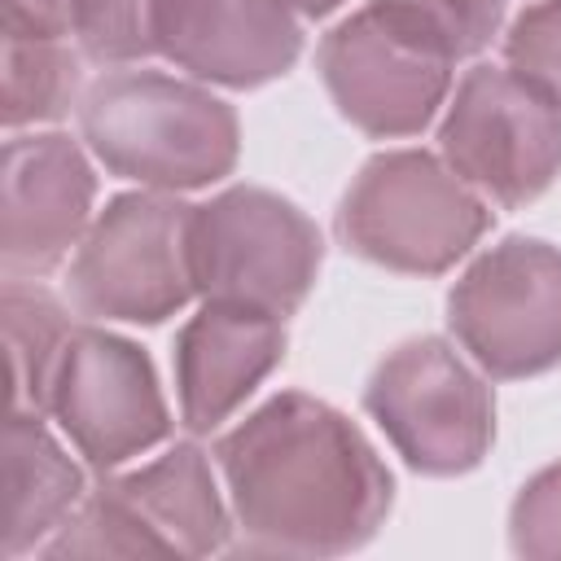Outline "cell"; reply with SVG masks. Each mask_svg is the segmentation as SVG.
<instances>
[{
  "label": "cell",
  "mask_w": 561,
  "mask_h": 561,
  "mask_svg": "<svg viewBox=\"0 0 561 561\" xmlns=\"http://www.w3.org/2000/svg\"><path fill=\"white\" fill-rule=\"evenodd\" d=\"M324 263L320 228L280 193L232 184L193 210V280L210 302L294 316Z\"/></svg>",
  "instance_id": "52a82bcc"
},
{
  "label": "cell",
  "mask_w": 561,
  "mask_h": 561,
  "mask_svg": "<svg viewBox=\"0 0 561 561\" xmlns=\"http://www.w3.org/2000/svg\"><path fill=\"white\" fill-rule=\"evenodd\" d=\"M4 557L39 552L83 504V473L39 412L4 416Z\"/></svg>",
  "instance_id": "9a60e30c"
},
{
  "label": "cell",
  "mask_w": 561,
  "mask_h": 561,
  "mask_svg": "<svg viewBox=\"0 0 561 561\" xmlns=\"http://www.w3.org/2000/svg\"><path fill=\"white\" fill-rule=\"evenodd\" d=\"M75 333L66 307L31 276L4 280V351H9V408L48 412L53 373L66 337Z\"/></svg>",
  "instance_id": "2e32d148"
},
{
  "label": "cell",
  "mask_w": 561,
  "mask_h": 561,
  "mask_svg": "<svg viewBox=\"0 0 561 561\" xmlns=\"http://www.w3.org/2000/svg\"><path fill=\"white\" fill-rule=\"evenodd\" d=\"M504 61L561 105V0L526 4L504 31Z\"/></svg>",
  "instance_id": "ffe728a7"
},
{
  "label": "cell",
  "mask_w": 561,
  "mask_h": 561,
  "mask_svg": "<svg viewBox=\"0 0 561 561\" xmlns=\"http://www.w3.org/2000/svg\"><path fill=\"white\" fill-rule=\"evenodd\" d=\"M9 35H66L70 0H0Z\"/></svg>",
  "instance_id": "7402d4cb"
},
{
  "label": "cell",
  "mask_w": 561,
  "mask_h": 561,
  "mask_svg": "<svg viewBox=\"0 0 561 561\" xmlns=\"http://www.w3.org/2000/svg\"><path fill=\"white\" fill-rule=\"evenodd\" d=\"M245 557H342L364 548L390 504L394 478L364 430L333 403L280 390L215 443Z\"/></svg>",
  "instance_id": "6da1fadb"
},
{
  "label": "cell",
  "mask_w": 561,
  "mask_h": 561,
  "mask_svg": "<svg viewBox=\"0 0 561 561\" xmlns=\"http://www.w3.org/2000/svg\"><path fill=\"white\" fill-rule=\"evenodd\" d=\"M285 359V316L202 302L175 333V399L188 434L219 430Z\"/></svg>",
  "instance_id": "4fadbf2b"
},
{
  "label": "cell",
  "mask_w": 561,
  "mask_h": 561,
  "mask_svg": "<svg viewBox=\"0 0 561 561\" xmlns=\"http://www.w3.org/2000/svg\"><path fill=\"white\" fill-rule=\"evenodd\" d=\"M158 53L202 83L245 92L298 61L302 31L280 0H162Z\"/></svg>",
  "instance_id": "5bb4252c"
},
{
  "label": "cell",
  "mask_w": 561,
  "mask_h": 561,
  "mask_svg": "<svg viewBox=\"0 0 561 561\" xmlns=\"http://www.w3.org/2000/svg\"><path fill=\"white\" fill-rule=\"evenodd\" d=\"M162 0H70V35L83 57L127 66L158 53Z\"/></svg>",
  "instance_id": "ac0fdd59"
},
{
  "label": "cell",
  "mask_w": 561,
  "mask_h": 561,
  "mask_svg": "<svg viewBox=\"0 0 561 561\" xmlns=\"http://www.w3.org/2000/svg\"><path fill=\"white\" fill-rule=\"evenodd\" d=\"M508 543L526 561H561V460L517 491L508 508Z\"/></svg>",
  "instance_id": "44dd1931"
},
{
  "label": "cell",
  "mask_w": 561,
  "mask_h": 561,
  "mask_svg": "<svg viewBox=\"0 0 561 561\" xmlns=\"http://www.w3.org/2000/svg\"><path fill=\"white\" fill-rule=\"evenodd\" d=\"M447 329L495 381L561 364V245L504 237L482 250L447 294Z\"/></svg>",
  "instance_id": "ba28073f"
},
{
  "label": "cell",
  "mask_w": 561,
  "mask_h": 561,
  "mask_svg": "<svg viewBox=\"0 0 561 561\" xmlns=\"http://www.w3.org/2000/svg\"><path fill=\"white\" fill-rule=\"evenodd\" d=\"M491 228L486 197L430 149L373 153L337 206V237L351 254L408 272H451Z\"/></svg>",
  "instance_id": "3957f363"
},
{
  "label": "cell",
  "mask_w": 561,
  "mask_h": 561,
  "mask_svg": "<svg viewBox=\"0 0 561 561\" xmlns=\"http://www.w3.org/2000/svg\"><path fill=\"white\" fill-rule=\"evenodd\" d=\"M79 57L61 35H9L4 31V105L9 131L31 123H57L79 101Z\"/></svg>",
  "instance_id": "e0dca14e"
},
{
  "label": "cell",
  "mask_w": 561,
  "mask_h": 561,
  "mask_svg": "<svg viewBox=\"0 0 561 561\" xmlns=\"http://www.w3.org/2000/svg\"><path fill=\"white\" fill-rule=\"evenodd\" d=\"M451 53L368 4L342 18L316 48V70L337 114L377 140L416 136L451 92Z\"/></svg>",
  "instance_id": "30bf717a"
},
{
  "label": "cell",
  "mask_w": 561,
  "mask_h": 561,
  "mask_svg": "<svg viewBox=\"0 0 561 561\" xmlns=\"http://www.w3.org/2000/svg\"><path fill=\"white\" fill-rule=\"evenodd\" d=\"M232 513L197 443H175L145 469L101 473L44 557H215L232 548Z\"/></svg>",
  "instance_id": "277c9868"
},
{
  "label": "cell",
  "mask_w": 561,
  "mask_h": 561,
  "mask_svg": "<svg viewBox=\"0 0 561 561\" xmlns=\"http://www.w3.org/2000/svg\"><path fill=\"white\" fill-rule=\"evenodd\" d=\"M48 416L96 473H114L171 434V412L149 351L92 324L75 329L61 346Z\"/></svg>",
  "instance_id": "8fae6325"
},
{
  "label": "cell",
  "mask_w": 561,
  "mask_h": 561,
  "mask_svg": "<svg viewBox=\"0 0 561 561\" xmlns=\"http://www.w3.org/2000/svg\"><path fill=\"white\" fill-rule=\"evenodd\" d=\"M285 9H294V13H302V18H329L342 0H280Z\"/></svg>",
  "instance_id": "603a6c76"
},
{
  "label": "cell",
  "mask_w": 561,
  "mask_h": 561,
  "mask_svg": "<svg viewBox=\"0 0 561 561\" xmlns=\"http://www.w3.org/2000/svg\"><path fill=\"white\" fill-rule=\"evenodd\" d=\"M430 35L443 53L478 57L504 26V0H368Z\"/></svg>",
  "instance_id": "d6986e66"
},
{
  "label": "cell",
  "mask_w": 561,
  "mask_h": 561,
  "mask_svg": "<svg viewBox=\"0 0 561 561\" xmlns=\"http://www.w3.org/2000/svg\"><path fill=\"white\" fill-rule=\"evenodd\" d=\"M364 412L425 478H460L495 443V394L443 337L394 346L364 386Z\"/></svg>",
  "instance_id": "8992f818"
},
{
  "label": "cell",
  "mask_w": 561,
  "mask_h": 561,
  "mask_svg": "<svg viewBox=\"0 0 561 561\" xmlns=\"http://www.w3.org/2000/svg\"><path fill=\"white\" fill-rule=\"evenodd\" d=\"M438 153L495 206H526L561 175V105L504 66H473L438 127Z\"/></svg>",
  "instance_id": "9c48e42d"
},
{
  "label": "cell",
  "mask_w": 561,
  "mask_h": 561,
  "mask_svg": "<svg viewBox=\"0 0 561 561\" xmlns=\"http://www.w3.org/2000/svg\"><path fill=\"white\" fill-rule=\"evenodd\" d=\"M96 171L66 131L13 136L4 145L0 263L4 276H48L92 228Z\"/></svg>",
  "instance_id": "7c38bea8"
},
{
  "label": "cell",
  "mask_w": 561,
  "mask_h": 561,
  "mask_svg": "<svg viewBox=\"0 0 561 561\" xmlns=\"http://www.w3.org/2000/svg\"><path fill=\"white\" fill-rule=\"evenodd\" d=\"M193 210L158 188L110 197L70 259V302L92 320H171L197 294Z\"/></svg>",
  "instance_id": "5b68a950"
},
{
  "label": "cell",
  "mask_w": 561,
  "mask_h": 561,
  "mask_svg": "<svg viewBox=\"0 0 561 561\" xmlns=\"http://www.w3.org/2000/svg\"><path fill=\"white\" fill-rule=\"evenodd\" d=\"M79 131L110 175L158 193L206 188L241 158L237 110L162 70L101 75L79 101Z\"/></svg>",
  "instance_id": "7a4b0ae2"
}]
</instances>
